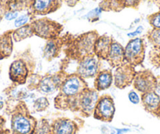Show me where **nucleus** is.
<instances>
[{
	"label": "nucleus",
	"mask_w": 160,
	"mask_h": 134,
	"mask_svg": "<svg viewBox=\"0 0 160 134\" xmlns=\"http://www.w3.org/2000/svg\"><path fill=\"white\" fill-rule=\"evenodd\" d=\"M88 87L84 78L77 74L68 75L54 98L55 108L77 112V101L81 92Z\"/></svg>",
	"instance_id": "f257e3e1"
},
{
	"label": "nucleus",
	"mask_w": 160,
	"mask_h": 134,
	"mask_svg": "<svg viewBox=\"0 0 160 134\" xmlns=\"http://www.w3.org/2000/svg\"><path fill=\"white\" fill-rule=\"evenodd\" d=\"M37 122L23 101H20L11 112L10 127L13 134H34Z\"/></svg>",
	"instance_id": "f03ea898"
},
{
	"label": "nucleus",
	"mask_w": 160,
	"mask_h": 134,
	"mask_svg": "<svg viewBox=\"0 0 160 134\" xmlns=\"http://www.w3.org/2000/svg\"><path fill=\"white\" fill-rule=\"evenodd\" d=\"M99 35L96 31L84 33L75 38L66 49L67 57L78 62L87 57L94 54V44Z\"/></svg>",
	"instance_id": "7ed1b4c3"
},
{
	"label": "nucleus",
	"mask_w": 160,
	"mask_h": 134,
	"mask_svg": "<svg viewBox=\"0 0 160 134\" xmlns=\"http://www.w3.org/2000/svg\"><path fill=\"white\" fill-rule=\"evenodd\" d=\"M68 74L64 71H60L53 75H46L38 77L35 82H31L29 89H36L37 91L43 94H52L59 91L63 82Z\"/></svg>",
	"instance_id": "20e7f679"
},
{
	"label": "nucleus",
	"mask_w": 160,
	"mask_h": 134,
	"mask_svg": "<svg viewBox=\"0 0 160 134\" xmlns=\"http://www.w3.org/2000/svg\"><path fill=\"white\" fill-rule=\"evenodd\" d=\"M34 35L45 39H53L59 37L62 26L49 18H42L31 23Z\"/></svg>",
	"instance_id": "39448f33"
},
{
	"label": "nucleus",
	"mask_w": 160,
	"mask_h": 134,
	"mask_svg": "<svg viewBox=\"0 0 160 134\" xmlns=\"http://www.w3.org/2000/svg\"><path fill=\"white\" fill-rule=\"evenodd\" d=\"M145 44L144 39L135 38L130 40L124 48L125 62L136 67L141 65L145 57Z\"/></svg>",
	"instance_id": "423d86ee"
},
{
	"label": "nucleus",
	"mask_w": 160,
	"mask_h": 134,
	"mask_svg": "<svg viewBox=\"0 0 160 134\" xmlns=\"http://www.w3.org/2000/svg\"><path fill=\"white\" fill-rule=\"evenodd\" d=\"M99 92L93 88H86L79 94L77 101V112L83 118H89L93 114L99 99Z\"/></svg>",
	"instance_id": "0eeeda50"
},
{
	"label": "nucleus",
	"mask_w": 160,
	"mask_h": 134,
	"mask_svg": "<svg viewBox=\"0 0 160 134\" xmlns=\"http://www.w3.org/2000/svg\"><path fill=\"white\" fill-rule=\"evenodd\" d=\"M132 85L138 93L144 94L155 91L158 86V82L152 71L144 69L136 72Z\"/></svg>",
	"instance_id": "6e6552de"
},
{
	"label": "nucleus",
	"mask_w": 160,
	"mask_h": 134,
	"mask_svg": "<svg viewBox=\"0 0 160 134\" xmlns=\"http://www.w3.org/2000/svg\"><path fill=\"white\" fill-rule=\"evenodd\" d=\"M115 113V105L112 97L108 94L100 96L93 111V118L104 122H112Z\"/></svg>",
	"instance_id": "1a4fd4ad"
},
{
	"label": "nucleus",
	"mask_w": 160,
	"mask_h": 134,
	"mask_svg": "<svg viewBox=\"0 0 160 134\" xmlns=\"http://www.w3.org/2000/svg\"><path fill=\"white\" fill-rule=\"evenodd\" d=\"M136 72L135 67L127 62L116 67L113 74V82L115 87L123 89L132 85Z\"/></svg>",
	"instance_id": "9d476101"
},
{
	"label": "nucleus",
	"mask_w": 160,
	"mask_h": 134,
	"mask_svg": "<svg viewBox=\"0 0 160 134\" xmlns=\"http://www.w3.org/2000/svg\"><path fill=\"white\" fill-rule=\"evenodd\" d=\"M101 61L96 55L87 57L78 61V65L75 72L82 78H95L101 71Z\"/></svg>",
	"instance_id": "9b49d317"
},
{
	"label": "nucleus",
	"mask_w": 160,
	"mask_h": 134,
	"mask_svg": "<svg viewBox=\"0 0 160 134\" xmlns=\"http://www.w3.org/2000/svg\"><path fill=\"white\" fill-rule=\"evenodd\" d=\"M9 75L10 80L18 86L26 83L30 76V69L27 61L21 58L15 60L10 64Z\"/></svg>",
	"instance_id": "f8f14e48"
},
{
	"label": "nucleus",
	"mask_w": 160,
	"mask_h": 134,
	"mask_svg": "<svg viewBox=\"0 0 160 134\" xmlns=\"http://www.w3.org/2000/svg\"><path fill=\"white\" fill-rule=\"evenodd\" d=\"M51 125L53 134H78L80 129L77 122L65 117L56 118Z\"/></svg>",
	"instance_id": "ddd939ff"
},
{
	"label": "nucleus",
	"mask_w": 160,
	"mask_h": 134,
	"mask_svg": "<svg viewBox=\"0 0 160 134\" xmlns=\"http://www.w3.org/2000/svg\"><path fill=\"white\" fill-rule=\"evenodd\" d=\"M141 101L146 112L160 120V95L155 91L141 94Z\"/></svg>",
	"instance_id": "4468645a"
},
{
	"label": "nucleus",
	"mask_w": 160,
	"mask_h": 134,
	"mask_svg": "<svg viewBox=\"0 0 160 134\" xmlns=\"http://www.w3.org/2000/svg\"><path fill=\"white\" fill-rule=\"evenodd\" d=\"M105 61L113 68H116L122 65L125 62L124 47L119 42L113 40Z\"/></svg>",
	"instance_id": "2eb2a0df"
},
{
	"label": "nucleus",
	"mask_w": 160,
	"mask_h": 134,
	"mask_svg": "<svg viewBox=\"0 0 160 134\" xmlns=\"http://www.w3.org/2000/svg\"><path fill=\"white\" fill-rule=\"evenodd\" d=\"M61 7L60 0H32V12L37 15H46L56 11Z\"/></svg>",
	"instance_id": "dca6fc26"
},
{
	"label": "nucleus",
	"mask_w": 160,
	"mask_h": 134,
	"mask_svg": "<svg viewBox=\"0 0 160 134\" xmlns=\"http://www.w3.org/2000/svg\"><path fill=\"white\" fill-rule=\"evenodd\" d=\"M113 83V73L110 69H104L98 72L94 78L93 89L101 92L109 89Z\"/></svg>",
	"instance_id": "f3484780"
},
{
	"label": "nucleus",
	"mask_w": 160,
	"mask_h": 134,
	"mask_svg": "<svg viewBox=\"0 0 160 134\" xmlns=\"http://www.w3.org/2000/svg\"><path fill=\"white\" fill-rule=\"evenodd\" d=\"M112 41L113 39L112 37L106 35H101L97 38L94 44V54L101 61H105L107 58Z\"/></svg>",
	"instance_id": "a211bd4d"
},
{
	"label": "nucleus",
	"mask_w": 160,
	"mask_h": 134,
	"mask_svg": "<svg viewBox=\"0 0 160 134\" xmlns=\"http://www.w3.org/2000/svg\"><path fill=\"white\" fill-rule=\"evenodd\" d=\"M63 46V42L59 37L49 39L43 49V57L47 61H51L59 56Z\"/></svg>",
	"instance_id": "6ab92c4d"
},
{
	"label": "nucleus",
	"mask_w": 160,
	"mask_h": 134,
	"mask_svg": "<svg viewBox=\"0 0 160 134\" xmlns=\"http://www.w3.org/2000/svg\"><path fill=\"white\" fill-rule=\"evenodd\" d=\"M12 32H7L0 36V59L9 57L13 51Z\"/></svg>",
	"instance_id": "aec40b11"
},
{
	"label": "nucleus",
	"mask_w": 160,
	"mask_h": 134,
	"mask_svg": "<svg viewBox=\"0 0 160 134\" xmlns=\"http://www.w3.org/2000/svg\"><path fill=\"white\" fill-rule=\"evenodd\" d=\"M106 5H108V7H110V10L118 11L126 7H132V8H137L139 5L141 0H104ZM106 6V7H107ZM104 7V8H105Z\"/></svg>",
	"instance_id": "412c9836"
},
{
	"label": "nucleus",
	"mask_w": 160,
	"mask_h": 134,
	"mask_svg": "<svg viewBox=\"0 0 160 134\" xmlns=\"http://www.w3.org/2000/svg\"><path fill=\"white\" fill-rule=\"evenodd\" d=\"M34 35L33 30L31 24H26L21 27H18L12 32V38L15 42H20L25 38H30Z\"/></svg>",
	"instance_id": "4be33fe9"
},
{
	"label": "nucleus",
	"mask_w": 160,
	"mask_h": 134,
	"mask_svg": "<svg viewBox=\"0 0 160 134\" xmlns=\"http://www.w3.org/2000/svg\"><path fill=\"white\" fill-rule=\"evenodd\" d=\"M34 134H53L51 123L47 118L38 120Z\"/></svg>",
	"instance_id": "5701e85b"
},
{
	"label": "nucleus",
	"mask_w": 160,
	"mask_h": 134,
	"mask_svg": "<svg viewBox=\"0 0 160 134\" xmlns=\"http://www.w3.org/2000/svg\"><path fill=\"white\" fill-rule=\"evenodd\" d=\"M147 37L153 48H160V28H152L148 32Z\"/></svg>",
	"instance_id": "b1692460"
},
{
	"label": "nucleus",
	"mask_w": 160,
	"mask_h": 134,
	"mask_svg": "<svg viewBox=\"0 0 160 134\" xmlns=\"http://www.w3.org/2000/svg\"><path fill=\"white\" fill-rule=\"evenodd\" d=\"M49 107H50V102L46 97H38L34 101L33 108L37 112H45Z\"/></svg>",
	"instance_id": "393cba45"
},
{
	"label": "nucleus",
	"mask_w": 160,
	"mask_h": 134,
	"mask_svg": "<svg viewBox=\"0 0 160 134\" xmlns=\"http://www.w3.org/2000/svg\"><path fill=\"white\" fill-rule=\"evenodd\" d=\"M149 61L156 68L160 67V48H153L149 53Z\"/></svg>",
	"instance_id": "a878e982"
},
{
	"label": "nucleus",
	"mask_w": 160,
	"mask_h": 134,
	"mask_svg": "<svg viewBox=\"0 0 160 134\" xmlns=\"http://www.w3.org/2000/svg\"><path fill=\"white\" fill-rule=\"evenodd\" d=\"M148 21L152 28H160V11L148 17Z\"/></svg>",
	"instance_id": "bb28decb"
},
{
	"label": "nucleus",
	"mask_w": 160,
	"mask_h": 134,
	"mask_svg": "<svg viewBox=\"0 0 160 134\" xmlns=\"http://www.w3.org/2000/svg\"><path fill=\"white\" fill-rule=\"evenodd\" d=\"M28 20H29L28 15V14L22 15V16L19 17L15 21L14 24L17 27H22V26L26 25V24H27V22L28 21Z\"/></svg>",
	"instance_id": "cd10ccee"
},
{
	"label": "nucleus",
	"mask_w": 160,
	"mask_h": 134,
	"mask_svg": "<svg viewBox=\"0 0 160 134\" xmlns=\"http://www.w3.org/2000/svg\"><path fill=\"white\" fill-rule=\"evenodd\" d=\"M128 97L130 102L133 104H139L140 101H141V97H139V95L138 94V93L133 91V90H132V91H130V93H129Z\"/></svg>",
	"instance_id": "c85d7f7f"
},
{
	"label": "nucleus",
	"mask_w": 160,
	"mask_h": 134,
	"mask_svg": "<svg viewBox=\"0 0 160 134\" xmlns=\"http://www.w3.org/2000/svg\"><path fill=\"white\" fill-rule=\"evenodd\" d=\"M18 11H10V12H8V13L6 14L5 17L6 19L8 20V21H10V20H13L15 19V18L18 17Z\"/></svg>",
	"instance_id": "c756f323"
},
{
	"label": "nucleus",
	"mask_w": 160,
	"mask_h": 134,
	"mask_svg": "<svg viewBox=\"0 0 160 134\" xmlns=\"http://www.w3.org/2000/svg\"><path fill=\"white\" fill-rule=\"evenodd\" d=\"M142 31H143V27L140 26V27H138V29H137L135 32L128 34V35L129 36H131V37H135V36H137L138 35H139V34H141V32H142Z\"/></svg>",
	"instance_id": "7c9ffc66"
},
{
	"label": "nucleus",
	"mask_w": 160,
	"mask_h": 134,
	"mask_svg": "<svg viewBox=\"0 0 160 134\" xmlns=\"http://www.w3.org/2000/svg\"><path fill=\"white\" fill-rule=\"evenodd\" d=\"M6 126V119L2 116L0 115V132L3 130Z\"/></svg>",
	"instance_id": "2f4dec72"
},
{
	"label": "nucleus",
	"mask_w": 160,
	"mask_h": 134,
	"mask_svg": "<svg viewBox=\"0 0 160 134\" xmlns=\"http://www.w3.org/2000/svg\"><path fill=\"white\" fill-rule=\"evenodd\" d=\"M0 134H13L11 132V130L10 129H4L3 130H2L0 132Z\"/></svg>",
	"instance_id": "473e14b6"
},
{
	"label": "nucleus",
	"mask_w": 160,
	"mask_h": 134,
	"mask_svg": "<svg viewBox=\"0 0 160 134\" xmlns=\"http://www.w3.org/2000/svg\"><path fill=\"white\" fill-rule=\"evenodd\" d=\"M129 129H118L117 131V134H122L126 132H128Z\"/></svg>",
	"instance_id": "72a5a7b5"
},
{
	"label": "nucleus",
	"mask_w": 160,
	"mask_h": 134,
	"mask_svg": "<svg viewBox=\"0 0 160 134\" xmlns=\"http://www.w3.org/2000/svg\"><path fill=\"white\" fill-rule=\"evenodd\" d=\"M154 2H155V4L157 6V7H158L160 11V0H154Z\"/></svg>",
	"instance_id": "f704fd0d"
},
{
	"label": "nucleus",
	"mask_w": 160,
	"mask_h": 134,
	"mask_svg": "<svg viewBox=\"0 0 160 134\" xmlns=\"http://www.w3.org/2000/svg\"><path fill=\"white\" fill-rule=\"evenodd\" d=\"M4 107V103L2 101H0V110L3 108Z\"/></svg>",
	"instance_id": "c9c22d12"
},
{
	"label": "nucleus",
	"mask_w": 160,
	"mask_h": 134,
	"mask_svg": "<svg viewBox=\"0 0 160 134\" xmlns=\"http://www.w3.org/2000/svg\"><path fill=\"white\" fill-rule=\"evenodd\" d=\"M158 86H160V82H159V83H158Z\"/></svg>",
	"instance_id": "e433bc0d"
}]
</instances>
